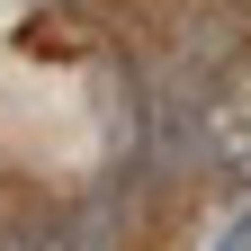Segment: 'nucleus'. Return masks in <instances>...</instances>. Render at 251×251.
I'll use <instances>...</instances> for the list:
<instances>
[{"label":"nucleus","mask_w":251,"mask_h":251,"mask_svg":"<svg viewBox=\"0 0 251 251\" xmlns=\"http://www.w3.org/2000/svg\"><path fill=\"white\" fill-rule=\"evenodd\" d=\"M215 251H251V206L233 215V225H225V233H215Z\"/></svg>","instance_id":"obj_1"}]
</instances>
